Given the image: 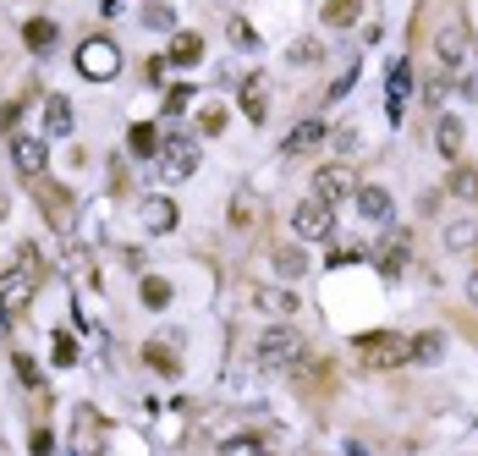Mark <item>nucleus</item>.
<instances>
[{"label": "nucleus", "instance_id": "nucleus-1", "mask_svg": "<svg viewBox=\"0 0 478 456\" xmlns=\"http://www.w3.org/2000/svg\"><path fill=\"white\" fill-rule=\"evenodd\" d=\"M39 281H44V258H39L33 242H23V247H17V265L0 275V313H23V308L33 302Z\"/></svg>", "mask_w": 478, "mask_h": 456}, {"label": "nucleus", "instance_id": "nucleus-2", "mask_svg": "<svg viewBox=\"0 0 478 456\" xmlns=\"http://www.w3.org/2000/svg\"><path fill=\"white\" fill-rule=\"evenodd\" d=\"M352 358H358L363 368H374V374L407 368V363H413V341L396 336V330H374V336H358V341H352Z\"/></svg>", "mask_w": 478, "mask_h": 456}, {"label": "nucleus", "instance_id": "nucleus-3", "mask_svg": "<svg viewBox=\"0 0 478 456\" xmlns=\"http://www.w3.org/2000/svg\"><path fill=\"white\" fill-rule=\"evenodd\" d=\"M435 55H440V83H445V78L462 83V78L473 72V33H467L462 17L440 23V33H435Z\"/></svg>", "mask_w": 478, "mask_h": 456}, {"label": "nucleus", "instance_id": "nucleus-4", "mask_svg": "<svg viewBox=\"0 0 478 456\" xmlns=\"http://www.w3.org/2000/svg\"><path fill=\"white\" fill-rule=\"evenodd\" d=\"M303 330L297 324H269V330L258 336V363L264 368H297L303 363Z\"/></svg>", "mask_w": 478, "mask_h": 456}, {"label": "nucleus", "instance_id": "nucleus-5", "mask_svg": "<svg viewBox=\"0 0 478 456\" xmlns=\"http://www.w3.org/2000/svg\"><path fill=\"white\" fill-rule=\"evenodd\" d=\"M78 72H83L89 83H110V78L121 72V50H116L110 39H83V44H78Z\"/></svg>", "mask_w": 478, "mask_h": 456}, {"label": "nucleus", "instance_id": "nucleus-6", "mask_svg": "<svg viewBox=\"0 0 478 456\" xmlns=\"http://www.w3.org/2000/svg\"><path fill=\"white\" fill-rule=\"evenodd\" d=\"M292 231H297L303 242H324V237H335V209H330L324 199H303V204L292 209Z\"/></svg>", "mask_w": 478, "mask_h": 456}, {"label": "nucleus", "instance_id": "nucleus-7", "mask_svg": "<svg viewBox=\"0 0 478 456\" xmlns=\"http://www.w3.org/2000/svg\"><path fill=\"white\" fill-rule=\"evenodd\" d=\"M192 171H198V149H192V138H171V144L160 149V181L176 187V181H187Z\"/></svg>", "mask_w": 478, "mask_h": 456}, {"label": "nucleus", "instance_id": "nucleus-8", "mask_svg": "<svg viewBox=\"0 0 478 456\" xmlns=\"http://www.w3.org/2000/svg\"><path fill=\"white\" fill-rule=\"evenodd\" d=\"M407 99H413V60H390V72H385V110H390V121H401Z\"/></svg>", "mask_w": 478, "mask_h": 456}, {"label": "nucleus", "instance_id": "nucleus-9", "mask_svg": "<svg viewBox=\"0 0 478 456\" xmlns=\"http://www.w3.org/2000/svg\"><path fill=\"white\" fill-rule=\"evenodd\" d=\"M352 192H358V181H352L347 165H324V171H314V199L335 204V199H352Z\"/></svg>", "mask_w": 478, "mask_h": 456}, {"label": "nucleus", "instance_id": "nucleus-10", "mask_svg": "<svg viewBox=\"0 0 478 456\" xmlns=\"http://www.w3.org/2000/svg\"><path fill=\"white\" fill-rule=\"evenodd\" d=\"M72 445H78V456H105V418H99V413H89V407H78Z\"/></svg>", "mask_w": 478, "mask_h": 456}, {"label": "nucleus", "instance_id": "nucleus-11", "mask_svg": "<svg viewBox=\"0 0 478 456\" xmlns=\"http://www.w3.org/2000/svg\"><path fill=\"white\" fill-rule=\"evenodd\" d=\"M12 160H17V171H23L28 181H39V176H44L50 149H44V138H12Z\"/></svg>", "mask_w": 478, "mask_h": 456}, {"label": "nucleus", "instance_id": "nucleus-12", "mask_svg": "<svg viewBox=\"0 0 478 456\" xmlns=\"http://www.w3.org/2000/svg\"><path fill=\"white\" fill-rule=\"evenodd\" d=\"M242 116L248 121H264L269 116V83L253 72V78H242Z\"/></svg>", "mask_w": 478, "mask_h": 456}, {"label": "nucleus", "instance_id": "nucleus-13", "mask_svg": "<svg viewBox=\"0 0 478 456\" xmlns=\"http://www.w3.org/2000/svg\"><path fill=\"white\" fill-rule=\"evenodd\" d=\"M39 204L50 209V220H55V226H66V220H72V192H66V187H55V181H44V176H39Z\"/></svg>", "mask_w": 478, "mask_h": 456}, {"label": "nucleus", "instance_id": "nucleus-14", "mask_svg": "<svg viewBox=\"0 0 478 456\" xmlns=\"http://www.w3.org/2000/svg\"><path fill=\"white\" fill-rule=\"evenodd\" d=\"M55 39H61V28H55L50 17H28V28H23V44H28L33 55H50V50H55Z\"/></svg>", "mask_w": 478, "mask_h": 456}, {"label": "nucleus", "instance_id": "nucleus-15", "mask_svg": "<svg viewBox=\"0 0 478 456\" xmlns=\"http://www.w3.org/2000/svg\"><path fill=\"white\" fill-rule=\"evenodd\" d=\"M165 60H171V67H198V60H203V39L198 33H171Z\"/></svg>", "mask_w": 478, "mask_h": 456}, {"label": "nucleus", "instance_id": "nucleus-16", "mask_svg": "<svg viewBox=\"0 0 478 456\" xmlns=\"http://www.w3.org/2000/svg\"><path fill=\"white\" fill-rule=\"evenodd\" d=\"M66 133H72V105L61 94H50L44 99V138H66Z\"/></svg>", "mask_w": 478, "mask_h": 456}, {"label": "nucleus", "instance_id": "nucleus-17", "mask_svg": "<svg viewBox=\"0 0 478 456\" xmlns=\"http://www.w3.org/2000/svg\"><path fill=\"white\" fill-rule=\"evenodd\" d=\"M462 138H467V126H462L456 116H440V121H435V144H440V154H445V160H456V154H462Z\"/></svg>", "mask_w": 478, "mask_h": 456}, {"label": "nucleus", "instance_id": "nucleus-18", "mask_svg": "<svg viewBox=\"0 0 478 456\" xmlns=\"http://www.w3.org/2000/svg\"><path fill=\"white\" fill-rule=\"evenodd\" d=\"M319 138H324V126H319V121H297L292 133H286V144H281V149H286V154H308Z\"/></svg>", "mask_w": 478, "mask_h": 456}, {"label": "nucleus", "instance_id": "nucleus-19", "mask_svg": "<svg viewBox=\"0 0 478 456\" xmlns=\"http://www.w3.org/2000/svg\"><path fill=\"white\" fill-rule=\"evenodd\" d=\"M144 226H149V231H171V226H176V204L165 199V192L144 204Z\"/></svg>", "mask_w": 478, "mask_h": 456}, {"label": "nucleus", "instance_id": "nucleus-20", "mask_svg": "<svg viewBox=\"0 0 478 456\" xmlns=\"http://www.w3.org/2000/svg\"><path fill=\"white\" fill-rule=\"evenodd\" d=\"M363 17V0H324V23L330 28H352Z\"/></svg>", "mask_w": 478, "mask_h": 456}, {"label": "nucleus", "instance_id": "nucleus-21", "mask_svg": "<svg viewBox=\"0 0 478 456\" xmlns=\"http://www.w3.org/2000/svg\"><path fill=\"white\" fill-rule=\"evenodd\" d=\"M358 209L369 220H390V192L385 187H358Z\"/></svg>", "mask_w": 478, "mask_h": 456}, {"label": "nucleus", "instance_id": "nucleus-22", "mask_svg": "<svg viewBox=\"0 0 478 456\" xmlns=\"http://www.w3.org/2000/svg\"><path fill=\"white\" fill-rule=\"evenodd\" d=\"M127 149L132 154H160V126H149V121H138V126H132V133H127Z\"/></svg>", "mask_w": 478, "mask_h": 456}, {"label": "nucleus", "instance_id": "nucleus-23", "mask_svg": "<svg viewBox=\"0 0 478 456\" xmlns=\"http://www.w3.org/2000/svg\"><path fill=\"white\" fill-rule=\"evenodd\" d=\"M445 192H451V199H467V204H473V199H478V171H473V165H456L451 181H445Z\"/></svg>", "mask_w": 478, "mask_h": 456}, {"label": "nucleus", "instance_id": "nucleus-24", "mask_svg": "<svg viewBox=\"0 0 478 456\" xmlns=\"http://www.w3.org/2000/svg\"><path fill=\"white\" fill-rule=\"evenodd\" d=\"M445 247H451V253H467V247H478V220H456V226L445 231Z\"/></svg>", "mask_w": 478, "mask_h": 456}, {"label": "nucleus", "instance_id": "nucleus-25", "mask_svg": "<svg viewBox=\"0 0 478 456\" xmlns=\"http://www.w3.org/2000/svg\"><path fill=\"white\" fill-rule=\"evenodd\" d=\"M144 363H149L155 374H176V352H171L165 341H149V347H144Z\"/></svg>", "mask_w": 478, "mask_h": 456}, {"label": "nucleus", "instance_id": "nucleus-26", "mask_svg": "<svg viewBox=\"0 0 478 456\" xmlns=\"http://www.w3.org/2000/svg\"><path fill=\"white\" fill-rule=\"evenodd\" d=\"M319 60H324V44L319 39H297L292 44V67H319Z\"/></svg>", "mask_w": 478, "mask_h": 456}, {"label": "nucleus", "instance_id": "nucleus-27", "mask_svg": "<svg viewBox=\"0 0 478 456\" xmlns=\"http://www.w3.org/2000/svg\"><path fill=\"white\" fill-rule=\"evenodd\" d=\"M144 302L149 308H165L171 302V281L165 275H144Z\"/></svg>", "mask_w": 478, "mask_h": 456}, {"label": "nucleus", "instance_id": "nucleus-28", "mask_svg": "<svg viewBox=\"0 0 478 456\" xmlns=\"http://www.w3.org/2000/svg\"><path fill=\"white\" fill-rule=\"evenodd\" d=\"M253 302H258V308H269V313H292V308H297V297H292V292H258Z\"/></svg>", "mask_w": 478, "mask_h": 456}, {"label": "nucleus", "instance_id": "nucleus-29", "mask_svg": "<svg viewBox=\"0 0 478 456\" xmlns=\"http://www.w3.org/2000/svg\"><path fill=\"white\" fill-rule=\"evenodd\" d=\"M440 352H445V341H440V336H418V341H413V363H435Z\"/></svg>", "mask_w": 478, "mask_h": 456}, {"label": "nucleus", "instance_id": "nucleus-30", "mask_svg": "<svg viewBox=\"0 0 478 456\" xmlns=\"http://www.w3.org/2000/svg\"><path fill=\"white\" fill-rule=\"evenodd\" d=\"M226 33H231V44H237V50H253V44H258V33H253L242 17H231V23H226Z\"/></svg>", "mask_w": 478, "mask_h": 456}, {"label": "nucleus", "instance_id": "nucleus-31", "mask_svg": "<svg viewBox=\"0 0 478 456\" xmlns=\"http://www.w3.org/2000/svg\"><path fill=\"white\" fill-rule=\"evenodd\" d=\"M198 126H203V133H210V138H215V133H226V110H220V105H210V110L198 116Z\"/></svg>", "mask_w": 478, "mask_h": 456}, {"label": "nucleus", "instance_id": "nucleus-32", "mask_svg": "<svg viewBox=\"0 0 478 456\" xmlns=\"http://www.w3.org/2000/svg\"><path fill=\"white\" fill-rule=\"evenodd\" d=\"M55 363H61V368L78 363V341H72V336H55Z\"/></svg>", "mask_w": 478, "mask_h": 456}, {"label": "nucleus", "instance_id": "nucleus-33", "mask_svg": "<svg viewBox=\"0 0 478 456\" xmlns=\"http://www.w3.org/2000/svg\"><path fill=\"white\" fill-rule=\"evenodd\" d=\"M187 105H192V88H187V83H182V88H171V94H165V116H182V110H187Z\"/></svg>", "mask_w": 478, "mask_h": 456}, {"label": "nucleus", "instance_id": "nucleus-34", "mask_svg": "<svg viewBox=\"0 0 478 456\" xmlns=\"http://www.w3.org/2000/svg\"><path fill=\"white\" fill-rule=\"evenodd\" d=\"M17 379L39 390V363H33V358H23V352H17Z\"/></svg>", "mask_w": 478, "mask_h": 456}, {"label": "nucleus", "instance_id": "nucleus-35", "mask_svg": "<svg viewBox=\"0 0 478 456\" xmlns=\"http://www.w3.org/2000/svg\"><path fill=\"white\" fill-rule=\"evenodd\" d=\"M276 265H281L286 275H297V270H303V253H297V247H281V253H276Z\"/></svg>", "mask_w": 478, "mask_h": 456}, {"label": "nucleus", "instance_id": "nucleus-36", "mask_svg": "<svg viewBox=\"0 0 478 456\" xmlns=\"http://www.w3.org/2000/svg\"><path fill=\"white\" fill-rule=\"evenodd\" d=\"M144 23H149V28H176V17H171L165 6H149V12H144Z\"/></svg>", "mask_w": 478, "mask_h": 456}, {"label": "nucleus", "instance_id": "nucleus-37", "mask_svg": "<svg viewBox=\"0 0 478 456\" xmlns=\"http://www.w3.org/2000/svg\"><path fill=\"white\" fill-rule=\"evenodd\" d=\"M467 297H473V302H478V270H473V281H467Z\"/></svg>", "mask_w": 478, "mask_h": 456}, {"label": "nucleus", "instance_id": "nucleus-38", "mask_svg": "<svg viewBox=\"0 0 478 456\" xmlns=\"http://www.w3.org/2000/svg\"><path fill=\"white\" fill-rule=\"evenodd\" d=\"M253 456H264V451H253Z\"/></svg>", "mask_w": 478, "mask_h": 456}]
</instances>
